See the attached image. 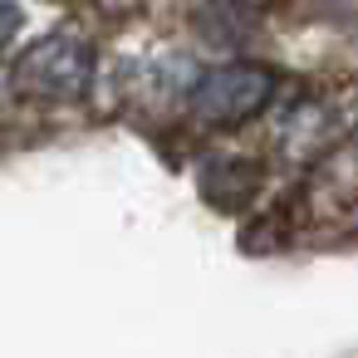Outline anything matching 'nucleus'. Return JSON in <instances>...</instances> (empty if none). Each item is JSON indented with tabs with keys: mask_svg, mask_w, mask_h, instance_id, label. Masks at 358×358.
Returning <instances> with one entry per match:
<instances>
[{
	"mask_svg": "<svg viewBox=\"0 0 358 358\" xmlns=\"http://www.w3.org/2000/svg\"><path fill=\"white\" fill-rule=\"evenodd\" d=\"M94 84V50L79 35H40L10 59V89L40 103H69L84 99Z\"/></svg>",
	"mask_w": 358,
	"mask_h": 358,
	"instance_id": "nucleus-1",
	"label": "nucleus"
},
{
	"mask_svg": "<svg viewBox=\"0 0 358 358\" xmlns=\"http://www.w3.org/2000/svg\"><path fill=\"white\" fill-rule=\"evenodd\" d=\"M275 94H280L275 69L250 64V59H231V64H216L187 84V108L206 128H241V123L260 118Z\"/></svg>",
	"mask_w": 358,
	"mask_h": 358,
	"instance_id": "nucleus-2",
	"label": "nucleus"
},
{
	"mask_svg": "<svg viewBox=\"0 0 358 358\" xmlns=\"http://www.w3.org/2000/svg\"><path fill=\"white\" fill-rule=\"evenodd\" d=\"M343 128H348V123H343V108H338L334 99L304 94V99L280 118L275 138H280V148H285V152H294V157H314V152H324Z\"/></svg>",
	"mask_w": 358,
	"mask_h": 358,
	"instance_id": "nucleus-3",
	"label": "nucleus"
},
{
	"mask_svg": "<svg viewBox=\"0 0 358 358\" xmlns=\"http://www.w3.org/2000/svg\"><path fill=\"white\" fill-rule=\"evenodd\" d=\"M15 30H20V10L10 6V0H0V50L15 40Z\"/></svg>",
	"mask_w": 358,
	"mask_h": 358,
	"instance_id": "nucleus-4",
	"label": "nucleus"
}]
</instances>
